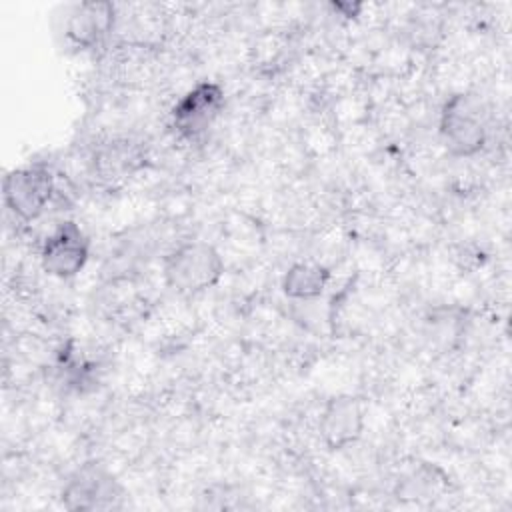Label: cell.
Wrapping results in <instances>:
<instances>
[{
  "label": "cell",
  "instance_id": "6da1fadb",
  "mask_svg": "<svg viewBox=\"0 0 512 512\" xmlns=\"http://www.w3.org/2000/svg\"><path fill=\"white\" fill-rule=\"evenodd\" d=\"M224 260L204 240H186L164 256L162 276L166 286L182 296L200 294L220 282Z\"/></svg>",
  "mask_w": 512,
  "mask_h": 512
},
{
  "label": "cell",
  "instance_id": "7a4b0ae2",
  "mask_svg": "<svg viewBox=\"0 0 512 512\" xmlns=\"http://www.w3.org/2000/svg\"><path fill=\"white\" fill-rule=\"evenodd\" d=\"M440 138L452 156L468 158L486 144L484 108L474 94H454L440 112Z\"/></svg>",
  "mask_w": 512,
  "mask_h": 512
},
{
  "label": "cell",
  "instance_id": "3957f363",
  "mask_svg": "<svg viewBox=\"0 0 512 512\" xmlns=\"http://www.w3.org/2000/svg\"><path fill=\"white\" fill-rule=\"evenodd\" d=\"M6 208L22 222H32L46 210L54 194V176L46 164L14 168L2 184Z\"/></svg>",
  "mask_w": 512,
  "mask_h": 512
},
{
  "label": "cell",
  "instance_id": "277c9868",
  "mask_svg": "<svg viewBox=\"0 0 512 512\" xmlns=\"http://www.w3.org/2000/svg\"><path fill=\"white\" fill-rule=\"evenodd\" d=\"M90 258V242L76 222H60L42 242V268L60 280L80 274Z\"/></svg>",
  "mask_w": 512,
  "mask_h": 512
},
{
  "label": "cell",
  "instance_id": "5b68a950",
  "mask_svg": "<svg viewBox=\"0 0 512 512\" xmlns=\"http://www.w3.org/2000/svg\"><path fill=\"white\" fill-rule=\"evenodd\" d=\"M224 108V90L216 82H198L172 108V126L184 138L204 134Z\"/></svg>",
  "mask_w": 512,
  "mask_h": 512
},
{
  "label": "cell",
  "instance_id": "8992f818",
  "mask_svg": "<svg viewBox=\"0 0 512 512\" xmlns=\"http://www.w3.org/2000/svg\"><path fill=\"white\" fill-rule=\"evenodd\" d=\"M318 430L328 450H344L356 444L364 432V402L350 394H340L324 404Z\"/></svg>",
  "mask_w": 512,
  "mask_h": 512
},
{
  "label": "cell",
  "instance_id": "52a82bcc",
  "mask_svg": "<svg viewBox=\"0 0 512 512\" xmlns=\"http://www.w3.org/2000/svg\"><path fill=\"white\" fill-rule=\"evenodd\" d=\"M114 482L102 470H84L64 490V504L70 510H100L116 506Z\"/></svg>",
  "mask_w": 512,
  "mask_h": 512
},
{
  "label": "cell",
  "instance_id": "ba28073f",
  "mask_svg": "<svg viewBox=\"0 0 512 512\" xmlns=\"http://www.w3.org/2000/svg\"><path fill=\"white\" fill-rule=\"evenodd\" d=\"M114 20V6L108 2H86L76 6L66 24L68 38L78 46L96 44L108 30Z\"/></svg>",
  "mask_w": 512,
  "mask_h": 512
},
{
  "label": "cell",
  "instance_id": "9c48e42d",
  "mask_svg": "<svg viewBox=\"0 0 512 512\" xmlns=\"http://www.w3.org/2000/svg\"><path fill=\"white\" fill-rule=\"evenodd\" d=\"M330 270L314 260L292 264L282 278V292L292 300H314L328 286Z\"/></svg>",
  "mask_w": 512,
  "mask_h": 512
}]
</instances>
